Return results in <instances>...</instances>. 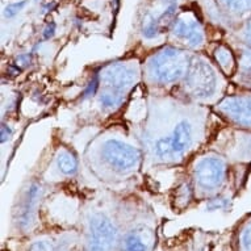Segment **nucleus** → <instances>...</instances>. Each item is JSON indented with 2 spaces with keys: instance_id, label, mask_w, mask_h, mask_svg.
<instances>
[{
  "instance_id": "nucleus-9",
  "label": "nucleus",
  "mask_w": 251,
  "mask_h": 251,
  "mask_svg": "<svg viewBox=\"0 0 251 251\" xmlns=\"http://www.w3.org/2000/svg\"><path fill=\"white\" fill-rule=\"evenodd\" d=\"M99 76L100 86L129 92L140 79V70L132 62H113L101 67Z\"/></svg>"
},
{
  "instance_id": "nucleus-4",
  "label": "nucleus",
  "mask_w": 251,
  "mask_h": 251,
  "mask_svg": "<svg viewBox=\"0 0 251 251\" xmlns=\"http://www.w3.org/2000/svg\"><path fill=\"white\" fill-rule=\"evenodd\" d=\"M183 84L187 95L196 100H205L217 92L218 78L213 66L205 58L194 55Z\"/></svg>"
},
{
  "instance_id": "nucleus-28",
  "label": "nucleus",
  "mask_w": 251,
  "mask_h": 251,
  "mask_svg": "<svg viewBox=\"0 0 251 251\" xmlns=\"http://www.w3.org/2000/svg\"><path fill=\"white\" fill-rule=\"evenodd\" d=\"M55 7H57V4H55L54 1H51V3H48L46 5H44V8L42 9H44V13H46V12H50V11H53Z\"/></svg>"
},
{
  "instance_id": "nucleus-8",
  "label": "nucleus",
  "mask_w": 251,
  "mask_h": 251,
  "mask_svg": "<svg viewBox=\"0 0 251 251\" xmlns=\"http://www.w3.org/2000/svg\"><path fill=\"white\" fill-rule=\"evenodd\" d=\"M42 194H44V188L41 183L37 180L28 183V185L23 190L20 198L17 200L16 208L13 210V221L20 230L26 231L36 223L37 209Z\"/></svg>"
},
{
  "instance_id": "nucleus-18",
  "label": "nucleus",
  "mask_w": 251,
  "mask_h": 251,
  "mask_svg": "<svg viewBox=\"0 0 251 251\" xmlns=\"http://www.w3.org/2000/svg\"><path fill=\"white\" fill-rule=\"evenodd\" d=\"M141 32H142V36L145 38H148V40L156 38L159 34H162L161 26H159V23H158V17L148 13L144 19V23H142Z\"/></svg>"
},
{
  "instance_id": "nucleus-29",
  "label": "nucleus",
  "mask_w": 251,
  "mask_h": 251,
  "mask_svg": "<svg viewBox=\"0 0 251 251\" xmlns=\"http://www.w3.org/2000/svg\"><path fill=\"white\" fill-rule=\"evenodd\" d=\"M167 1H171V0H167Z\"/></svg>"
},
{
  "instance_id": "nucleus-6",
  "label": "nucleus",
  "mask_w": 251,
  "mask_h": 251,
  "mask_svg": "<svg viewBox=\"0 0 251 251\" xmlns=\"http://www.w3.org/2000/svg\"><path fill=\"white\" fill-rule=\"evenodd\" d=\"M119 243V230L105 213L95 212L87 223V251H113Z\"/></svg>"
},
{
  "instance_id": "nucleus-17",
  "label": "nucleus",
  "mask_w": 251,
  "mask_h": 251,
  "mask_svg": "<svg viewBox=\"0 0 251 251\" xmlns=\"http://www.w3.org/2000/svg\"><path fill=\"white\" fill-rule=\"evenodd\" d=\"M235 250L251 251V216L239 225L235 235Z\"/></svg>"
},
{
  "instance_id": "nucleus-12",
  "label": "nucleus",
  "mask_w": 251,
  "mask_h": 251,
  "mask_svg": "<svg viewBox=\"0 0 251 251\" xmlns=\"http://www.w3.org/2000/svg\"><path fill=\"white\" fill-rule=\"evenodd\" d=\"M218 4L239 26L251 17V0H218Z\"/></svg>"
},
{
  "instance_id": "nucleus-25",
  "label": "nucleus",
  "mask_w": 251,
  "mask_h": 251,
  "mask_svg": "<svg viewBox=\"0 0 251 251\" xmlns=\"http://www.w3.org/2000/svg\"><path fill=\"white\" fill-rule=\"evenodd\" d=\"M25 5H26V0H21V1H16V3H12V4H9L5 7L4 9V16L7 19H12L16 15L20 13V11H23Z\"/></svg>"
},
{
  "instance_id": "nucleus-20",
  "label": "nucleus",
  "mask_w": 251,
  "mask_h": 251,
  "mask_svg": "<svg viewBox=\"0 0 251 251\" xmlns=\"http://www.w3.org/2000/svg\"><path fill=\"white\" fill-rule=\"evenodd\" d=\"M100 76H99V71H96L95 74L92 75V78L88 83H87L86 88L83 90V94H82V99L86 100V99H90L92 96L98 95V92L100 90Z\"/></svg>"
},
{
  "instance_id": "nucleus-23",
  "label": "nucleus",
  "mask_w": 251,
  "mask_h": 251,
  "mask_svg": "<svg viewBox=\"0 0 251 251\" xmlns=\"http://www.w3.org/2000/svg\"><path fill=\"white\" fill-rule=\"evenodd\" d=\"M28 251H59V249H58L57 245L54 242H51V241L41 239V241L34 242L32 246L29 247Z\"/></svg>"
},
{
  "instance_id": "nucleus-1",
  "label": "nucleus",
  "mask_w": 251,
  "mask_h": 251,
  "mask_svg": "<svg viewBox=\"0 0 251 251\" xmlns=\"http://www.w3.org/2000/svg\"><path fill=\"white\" fill-rule=\"evenodd\" d=\"M192 57L187 50L165 46L150 55L146 62V75L151 83L166 86L184 79Z\"/></svg>"
},
{
  "instance_id": "nucleus-19",
  "label": "nucleus",
  "mask_w": 251,
  "mask_h": 251,
  "mask_svg": "<svg viewBox=\"0 0 251 251\" xmlns=\"http://www.w3.org/2000/svg\"><path fill=\"white\" fill-rule=\"evenodd\" d=\"M231 199L227 196H223V195H217L214 198L209 199L206 201L205 209L208 212H217V210H227L230 208Z\"/></svg>"
},
{
  "instance_id": "nucleus-5",
  "label": "nucleus",
  "mask_w": 251,
  "mask_h": 251,
  "mask_svg": "<svg viewBox=\"0 0 251 251\" xmlns=\"http://www.w3.org/2000/svg\"><path fill=\"white\" fill-rule=\"evenodd\" d=\"M227 176V162L221 155L209 152L195 163L194 180L204 194H216L223 188Z\"/></svg>"
},
{
  "instance_id": "nucleus-14",
  "label": "nucleus",
  "mask_w": 251,
  "mask_h": 251,
  "mask_svg": "<svg viewBox=\"0 0 251 251\" xmlns=\"http://www.w3.org/2000/svg\"><path fill=\"white\" fill-rule=\"evenodd\" d=\"M126 96H128V92L115 90L111 87L100 86V90L98 92V101L103 111L116 112L123 107Z\"/></svg>"
},
{
  "instance_id": "nucleus-2",
  "label": "nucleus",
  "mask_w": 251,
  "mask_h": 251,
  "mask_svg": "<svg viewBox=\"0 0 251 251\" xmlns=\"http://www.w3.org/2000/svg\"><path fill=\"white\" fill-rule=\"evenodd\" d=\"M194 141V125L187 120H181L174 126L169 136L161 137L154 141L151 146L152 156L165 163L176 162L192 148Z\"/></svg>"
},
{
  "instance_id": "nucleus-3",
  "label": "nucleus",
  "mask_w": 251,
  "mask_h": 251,
  "mask_svg": "<svg viewBox=\"0 0 251 251\" xmlns=\"http://www.w3.org/2000/svg\"><path fill=\"white\" fill-rule=\"evenodd\" d=\"M99 158L113 173L125 175L136 171L142 163V151L119 138H107L99 149Z\"/></svg>"
},
{
  "instance_id": "nucleus-7",
  "label": "nucleus",
  "mask_w": 251,
  "mask_h": 251,
  "mask_svg": "<svg viewBox=\"0 0 251 251\" xmlns=\"http://www.w3.org/2000/svg\"><path fill=\"white\" fill-rule=\"evenodd\" d=\"M216 111L231 126L251 133V91L243 90L241 94L225 96L217 104Z\"/></svg>"
},
{
  "instance_id": "nucleus-26",
  "label": "nucleus",
  "mask_w": 251,
  "mask_h": 251,
  "mask_svg": "<svg viewBox=\"0 0 251 251\" xmlns=\"http://www.w3.org/2000/svg\"><path fill=\"white\" fill-rule=\"evenodd\" d=\"M55 29H57V24L54 23V21H50L48 23L44 29V32H42V38L48 41V40H51L54 37V34H55Z\"/></svg>"
},
{
  "instance_id": "nucleus-30",
  "label": "nucleus",
  "mask_w": 251,
  "mask_h": 251,
  "mask_svg": "<svg viewBox=\"0 0 251 251\" xmlns=\"http://www.w3.org/2000/svg\"><path fill=\"white\" fill-rule=\"evenodd\" d=\"M37 1H38V0H37Z\"/></svg>"
},
{
  "instance_id": "nucleus-22",
  "label": "nucleus",
  "mask_w": 251,
  "mask_h": 251,
  "mask_svg": "<svg viewBox=\"0 0 251 251\" xmlns=\"http://www.w3.org/2000/svg\"><path fill=\"white\" fill-rule=\"evenodd\" d=\"M237 38L239 42L251 48V17L242 26H239L238 32H237Z\"/></svg>"
},
{
  "instance_id": "nucleus-10",
  "label": "nucleus",
  "mask_w": 251,
  "mask_h": 251,
  "mask_svg": "<svg viewBox=\"0 0 251 251\" xmlns=\"http://www.w3.org/2000/svg\"><path fill=\"white\" fill-rule=\"evenodd\" d=\"M171 34L179 44L188 49H200L205 41V33L200 21L177 17L171 26Z\"/></svg>"
},
{
  "instance_id": "nucleus-13",
  "label": "nucleus",
  "mask_w": 251,
  "mask_h": 251,
  "mask_svg": "<svg viewBox=\"0 0 251 251\" xmlns=\"http://www.w3.org/2000/svg\"><path fill=\"white\" fill-rule=\"evenodd\" d=\"M213 57L220 70L223 71V74L229 78H233L238 69V59H237V54L234 50L231 49L230 46L221 44L214 49Z\"/></svg>"
},
{
  "instance_id": "nucleus-27",
  "label": "nucleus",
  "mask_w": 251,
  "mask_h": 251,
  "mask_svg": "<svg viewBox=\"0 0 251 251\" xmlns=\"http://www.w3.org/2000/svg\"><path fill=\"white\" fill-rule=\"evenodd\" d=\"M13 136V130L11 126L8 125H5L3 124V126H1V142H5V141L11 140V137Z\"/></svg>"
},
{
  "instance_id": "nucleus-11",
  "label": "nucleus",
  "mask_w": 251,
  "mask_h": 251,
  "mask_svg": "<svg viewBox=\"0 0 251 251\" xmlns=\"http://www.w3.org/2000/svg\"><path fill=\"white\" fill-rule=\"evenodd\" d=\"M235 54L238 59V69L233 80L242 90L251 91V48L238 41Z\"/></svg>"
},
{
  "instance_id": "nucleus-15",
  "label": "nucleus",
  "mask_w": 251,
  "mask_h": 251,
  "mask_svg": "<svg viewBox=\"0 0 251 251\" xmlns=\"http://www.w3.org/2000/svg\"><path fill=\"white\" fill-rule=\"evenodd\" d=\"M151 246V233L145 227H136L124 237V251H149Z\"/></svg>"
},
{
  "instance_id": "nucleus-24",
  "label": "nucleus",
  "mask_w": 251,
  "mask_h": 251,
  "mask_svg": "<svg viewBox=\"0 0 251 251\" xmlns=\"http://www.w3.org/2000/svg\"><path fill=\"white\" fill-rule=\"evenodd\" d=\"M239 156L245 158V159H250L251 158V133L245 132V137L241 141Z\"/></svg>"
},
{
  "instance_id": "nucleus-16",
  "label": "nucleus",
  "mask_w": 251,
  "mask_h": 251,
  "mask_svg": "<svg viewBox=\"0 0 251 251\" xmlns=\"http://www.w3.org/2000/svg\"><path fill=\"white\" fill-rule=\"evenodd\" d=\"M58 170L66 176H74L78 173V158L69 149H62L57 154Z\"/></svg>"
},
{
  "instance_id": "nucleus-21",
  "label": "nucleus",
  "mask_w": 251,
  "mask_h": 251,
  "mask_svg": "<svg viewBox=\"0 0 251 251\" xmlns=\"http://www.w3.org/2000/svg\"><path fill=\"white\" fill-rule=\"evenodd\" d=\"M34 54H36V50L32 49L28 53H21L19 54L16 58H15V61H13V66H16L19 70H24L26 67H29L32 65V62H33Z\"/></svg>"
}]
</instances>
